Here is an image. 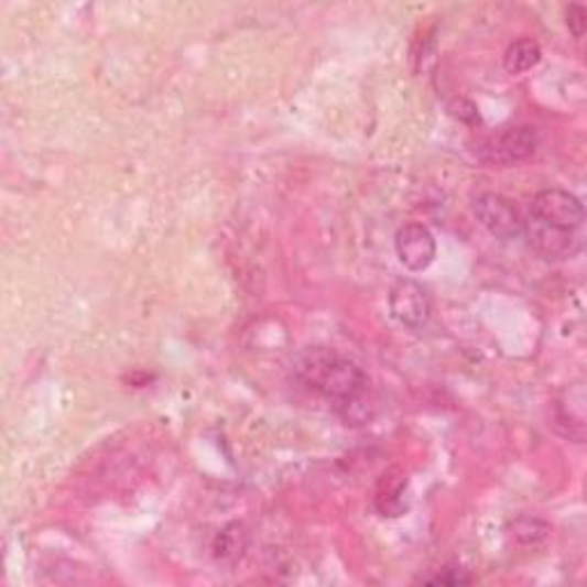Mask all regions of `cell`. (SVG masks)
<instances>
[{
	"instance_id": "3957f363",
	"label": "cell",
	"mask_w": 587,
	"mask_h": 587,
	"mask_svg": "<svg viewBox=\"0 0 587 587\" xmlns=\"http://www.w3.org/2000/svg\"><path fill=\"white\" fill-rule=\"evenodd\" d=\"M475 216H478L480 226L493 235L496 239L510 241L523 235V218L519 209L498 193H482L472 205Z\"/></svg>"
},
{
	"instance_id": "8fae6325",
	"label": "cell",
	"mask_w": 587,
	"mask_h": 587,
	"mask_svg": "<svg viewBox=\"0 0 587 587\" xmlns=\"http://www.w3.org/2000/svg\"><path fill=\"white\" fill-rule=\"evenodd\" d=\"M551 535V525L542 519L521 517L510 525V537L521 546H540Z\"/></svg>"
},
{
	"instance_id": "30bf717a",
	"label": "cell",
	"mask_w": 587,
	"mask_h": 587,
	"mask_svg": "<svg viewBox=\"0 0 587 587\" xmlns=\"http://www.w3.org/2000/svg\"><path fill=\"white\" fill-rule=\"evenodd\" d=\"M246 546H248L246 528L239 523H230L216 535L211 548L218 561H237V557L243 555Z\"/></svg>"
},
{
	"instance_id": "277c9868",
	"label": "cell",
	"mask_w": 587,
	"mask_h": 587,
	"mask_svg": "<svg viewBox=\"0 0 587 587\" xmlns=\"http://www.w3.org/2000/svg\"><path fill=\"white\" fill-rule=\"evenodd\" d=\"M388 307L390 315L411 330L423 328L432 315V301L427 290L421 283L411 281V278H402V281L390 287Z\"/></svg>"
},
{
	"instance_id": "5b68a950",
	"label": "cell",
	"mask_w": 587,
	"mask_h": 587,
	"mask_svg": "<svg viewBox=\"0 0 587 587\" xmlns=\"http://www.w3.org/2000/svg\"><path fill=\"white\" fill-rule=\"evenodd\" d=\"M533 216L561 230H578L585 220L583 203L563 188L540 191L533 200Z\"/></svg>"
},
{
	"instance_id": "7a4b0ae2",
	"label": "cell",
	"mask_w": 587,
	"mask_h": 587,
	"mask_svg": "<svg viewBox=\"0 0 587 587\" xmlns=\"http://www.w3.org/2000/svg\"><path fill=\"white\" fill-rule=\"evenodd\" d=\"M537 131L533 127H510L502 133L489 138V141L482 145L480 156L487 163L496 165H517L528 161L537 152Z\"/></svg>"
},
{
	"instance_id": "5bb4252c",
	"label": "cell",
	"mask_w": 587,
	"mask_h": 587,
	"mask_svg": "<svg viewBox=\"0 0 587 587\" xmlns=\"http://www.w3.org/2000/svg\"><path fill=\"white\" fill-rule=\"evenodd\" d=\"M565 17H567V28H569V33H572L576 40H580V37L585 35V28H587V12H585V8L578 6V3H574V6L567 8Z\"/></svg>"
},
{
	"instance_id": "7c38bea8",
	"label": "cell",
	"mask_w": 587,
	"mask_h": 587,
	"mask_svg": "<svg viewBox=\"0 0 587 587\" xmlns=\"http://www.w3.org/2000/svg\"><path fill=\"white\" fill-rule=\"evenodd\" d=\"M447 110H450V116H453V118H457V120L464 122V124H480L478 106H475V104L468 101V99H455L450 106H447Z\"/></svg>"
},
{
	"instance_id": "4fadbf2b",
	"label": "cell",
	"mask_w": 587,
	"mask_h": 587,
	"mask_svg": "<svg viewBox=\"0 0 587 587\" xmlns=\"http://www.w3.org/2000/svg\"><path fill=\"white\" fill-rule=\"evenodd\" d=\"M425 583H434V585H470L472 576L466 569H461V567H453V569H443L441 574L425 578Z\"/></svg>"
},
{
	"instance_id": "9c48e42d",
	"label": "cell",
	"mask_w": 587,
	"mask_h": 587,
	"mask_svg": "<svg viewBox=\"0 0 587 587\" xmlns=\"http://www.w3.org/2000/svg\"><path fill=\"white\" fill-rule=\"evenodd\" d=\"M542 61V46L535 40H517L514 44L508 46L506 58H502V65H506L508 74H523L537 67Z\"/></svg>"
},
{
	"instance_id": "8992f818",
	"label": "cell",
	"mask_w": 587,
	"mask_h": 587,
	"mask_svg": "<svg viewBox=\"0 0 587 587\" xmlns=\"http://www.w3.org/2000/svg\"><path fill=\"white\" fill-rule=\"evenodd\" d=\"M523 235L530 248L546 260H567L580 250V239L572 230L553 228L535 216L523 220Z\"/></svg>"
},
{
	"instance_id": "6da1fadb",
	"label": "cell",
	"mask_w": 587,
	"mask_h": 587,
	"mask_svg": "<svg viewBox=\"0 0 587 587\" xmlns=\"http://www.w3.org/2000/svg\"><path fill=\"white\" fill-rule=\"evenodd\" d=\"M301 374L335 409L368 395V374L354 360L338 358L326 351H315L303 362Z\"/></svg>"
},
{
	"instance_id": "52a82bcc",
	"label": "cell",
	"mask_w": 587,
	"mask_h": 587,
	"mask_svg": "<svg viewBox=\"0 0 587 587\" xmlns=\"http://www.w3.org/2000/svg\"><path fill=\"white\" fill-rule=\"evenodd\" d=\"M395 250L400 262L409 271H425L432 267L436 260V239L430 232V228L417 226V222H411V226H404L398 237H395Z\"/></svg>"
},
{
	"instance_id": "ba28073f",
	"label": "cell",
	"mask_w": 587,
	"mask_h": 587,
	"mask_svg": "<svg viewBox=\"0 0 587 587\" xmlns=\"http://www.w3.org/2000/svg\"><path fill=\"white\" fill-rule=\"evenodd\" d=\"M555 427L569 441L583 443L585 438V390L572 383L555 402Z\"/></svg>"
}]
</instances>
